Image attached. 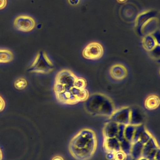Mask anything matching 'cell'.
<instances>
[{"instance_id": "cell-1", "label": "cell", "mask_w": 160, "mask_h": 160, "mask_svg": "<svg viewBox=\"0 0 160 160\" xmlns=\"http://www.w3.org/2000/svg\"><path fill=\"white\" fill-rule=\"evenodd\" d=\"M97 146V139L95 132L90 129H83L71 139L69 151L76 159L88 160L95 154Z\"/></svg>"}, {"instance_id": "cell-2", "label": "cell", "mask_w": 160, "mask_h": 160, "mask_svg": "<svg viewBox=\"0 0 160 160\" xmlns=\"http://www.w3.org/2000/svg\"><path fill=\"white\" fill-rule=\"evenodd\" d=\"M85 102V111L92 115L110 118L116 110L112 100L101 93L90 95Z\"/></svg>"}, {"instance_id": "cell-3", "label": "cell", "mask_w": 160, "mask_h": 160, "mask_svg": "<svg viewBox=\"0 0 160 160\" xmlns=\"http://www.w3.org/2000/svg\"><path fill=\"white\" fill-rule=\"evenodd\" d=\"M54 69V65L47 53L40 51L36 54L28 68V72L39 74H48Z\"/></svg>"}, {"instance_id": "cell-4", "label": "cell", "mask_w": 160, "mask_h": 160, "mask_svg": "<svg viewBox=\"0 0 160 160\" xmlns=\"http://www.w3.org/2000/svg\"><path fill=\"white\" fill-rule=\"evenodd\" d=\"M104 53L103 46L98 42H93L88 44L84 49L82 55L88 60H98L101 59Z\"/></svg>"}, {"instance_id": "cell-5", "label": "cell", "mask_w": 160, "mask_h": 160, "mask_svg": "<svg viewBox=\"0 0 160 160\" xmlns=\"http://www.w3.org/2000/svg\"><path fill=\"white\" fill-rule=\"evenodd\" d=\"M15 29L19 32H27L33 31L36 26L35 20L28 15L18 16L13 22Z\"/></svg>"}, {"instance_id": "cell-6", "label": "cell", "mask_w": 160, "mask_h": 160, "mask_svg": "<svg viewBox=\"0 0 160 160\" xmlns=\"http://www.w3.org/2000/svg\"><path fill=\"white\" fill-rule=\"evenodd\" d=\"M131 108L124 107L116 110L110 117V120L118 124L127 125L130 123Z\"/></svg>"}, {"instance_id": "cell-7", "label": "cell", "mask_w": 160, "mask_h": 160, "mask_svg": "<svg viewBox=\"0 0 160 160\" xmlns=\"http://www.w3.org/2000/svg\"><path fill=\"white\" fill-rule=\"evenodd\" d=\"M159 150V147L157 141L152 136L150 140L144 145L142 158L147 160L152 159Z\"/></svg>"}, {"instance_id": "cell-8", "label": "cell", "mask_w": 160, "mask_h": 160, "mask_svg": "<svg viewBox=\"0 0 160 160\" xmlns=\"http://www.w3.org/2000/svg\"><path fill=\"white\" fill-rule=\"evenodd\" d=\"M110 75L113 80L121 81L126 78L127 76V69L124 65L116 64L110 68Z\"/></svg>"}, {"instance_id": "cell-9", "label": "cell", "mask_w": 160, "mask_h": 160, "mask_svg": "<svg viewBox=\"0 0 160 160\" xmlns=\"http://www.w3.org/2000/svg\"><path fill=\"white\" fill-rule=\"evenodd\" d=\"M119 129V124L110 121L105 124L103 129V134L105 139L116 137Z\"/></svg>"}, {"instance_id": "cell-10", "label": "cell", "mask_w": 160, "mask_h": 160, "mask_svg": "<svg viewBox=\"0 0 160 160\" xmlns=\"http://www.w3.org/2000/svg\"><path fill=\"white\" fill-rule=\"evenodd\" d=\"M105 147L106 150L112 153L121 151L120 142L116 137L105 139Z\"/></svg>"}, {"instance_id": "cell-11", "label": "cell", "mask_w": 160, "mask_h": 160, "mask_svg": "<svg viewBox=\"0 0 160 160\" xmlns=\"http://www.w3.org/2000/svg\"><path fill=\"white\" fill-rule=\"evenodd\" d=\"M144 104L147 110H156L160 105L159 97L157 95H150L146 99Z\"/></svg>"}, {"instance_id": "cell-12", "label": "cell", "mask_w": 160, "mask_h": 160, "mask_svg": "<svg viewBox=\"0 0 160 160\" xmlns=\"http://www.w3.org/2000/svg\"><path fill=\"white\" fill-rule=\"evenodd\" d=\"M142 44L145 49L148 52H152L157 46H160L157 40L152 36L145 37L143 39Z\"/></svg>"}, {"instance_id": "cell-13", "label": "cell", "mask_w": 160, "mask_h": 160, "mask_svg": "<svg viewBox=\"0 0 160 160\" xmlns=\"http://www.w3.org/2000/svg\"><path fill=\"white\" fill-rule=\"evenodd\" d=\"M144 144L138 142L132 143L130 155L134 160H137L142 158Z\"/></svg>"}, {"instance_id": "cell-14", "label": "cell", "mask_w": 160, "mask_h": 160, "mask_svg": "<svg viewBox=\"0 0 160 160\" xmlns=\"http://www.w3.org/2000/svg\"><path fill=\"white\" fill-rule=\"evenodd\" d=\"M71 91L79 102L85 101L89 96V92L86 88H79L73 86Z\"/></svg>"}, {"instance_id": "cell-15", "label": "cell", "mask_w": 160, "mask_h": 160, "mask_svg": "<svg viewBox=\"0 0 160 160\" xmlns=\"http://www.w3.org/2000/svg\"><path fill=\"white\" fill-rule=\"evenodd\" d=\"M14 59V54L10 50L0 48V64L8 63Z\"/></svg>"}, {"instance_id": "cell-16", "label": "cell", "mask_w": 160, "mask_h": 160, "mask_svg": "<svg viewBox=\"0 0 160 160\" xmlns=\"http://www.w3.org/2000/svg\"><path fill=\"white\" fill-rule=\"evenodd\" d=\"M143 117L142 115L137 109H132L131 113L130 123L131 125L134 126H138V125L142 124Z\"/></svg>"}, {"instance_id": "cell-17", "label": "cell", "mask_w": 160, "mask_h": 160, "mask_svg": "<svg viewBox=\"0 0 160 160\" xmlns=\"http://www.w3.org/2000/svg\"><path fill=\"white\" fill-rule=\"evenodd\" d=\"M135 127L136 126L131 125V124L126 125L125 127V131H124V138L127 141L131 143H132Z\"/></svg>"}, {"instance_id": "cell-18", "label": "cell", "mask_w": 160, "mask_h": 160, "mask_svg": "<svg viewBox=\"0 0 160 160\" xmlns=\"http://www.w3.org/2000/svg\"><path fill=\"white\" fill-rule=\"evenodd\" d=\"M27 85L28 82L27 80L23 77L18 78L14 82V87L18 90H23L27 87Z\"/></svg>"}, {"instance_id": "cell-19", "label": "cell", "mask_w": 160, "mask_h": 160, "mask_svg": "<svg viewBox=\"0 0 160 160\" xmlns=\"http://www.w3.org/2000/svg\"><path fill=\"white\" fill-rule=\"evenodd\" d=\"M132 146V143L128 142L125 139L120 142L121 150L126 155L130 154Z\"/></svg>"}, {"instance_id": "cell-20", "label": "cell", "mask_w": 160, "mask_h": 160, "mask_svg": "<svg viewBox=\"0 0 160 160\" xmlns=\"http://www.w3.org/2000/svg\"><path fill=\"white\" fill-rule=\"evenodd\" d=\"M152 135L150 133L146 128H144L142 132L141 133V136H140V139H139V142H141V143L144 145L147 142L150 138L152 137Z\"/></svg>"}, {"instance_id": "cell-21", "label": "cell", "mask_w": 160, "mask_h": 160, "mask_svg": "<svg viewBox=\"0 0 160 160\" xmlns=\"http://www.w3.org/2000/svg\"><path fill=\"white\" fill-rule=\"evenodd\" d=\"M74 86L79 88H85L86 81L83 78H77L74 83Z\"/></svg>"}, {"instance_id": "cell-22", "label": "cell", "mask_w": 160, "mask_h": 160, "mask_svg": "<svg viewBox=\"0 0 160 160\" xmlns=\"http://www.w3.org/2000/svg\"><path fill=\"white\" fill-rule=\"evenodd\" d=\"M126 156V155L121 150L115 153L114 158L115 160H125Z\"/></svg>"}, {"instance_id": "cell-23", "label": "cell", "mask_w": 160, "mask_h": 160, "mask_svg": "<svg viewBox=\"0 0 160 160\" xmlns=\"http://www.w3.org/2000/svg\"><path fill=\"white\" fill-rule=\"evenodd\" d=\"M6 106L5 101L2 96L0 95V112H3Z\"/></svg>"}, {"instance_id": "cell-24", "label": "cell", "mask_w": 160, "mask_h": 160, "mask_svg": "<svg viewBox=\"0 0 160 160\" xmlns=\"http://www.w3.org/2000/svg\"><path fill=\"white\" fill-rule=\"evenodd\" d=\"M7 4V0H0V10L4 9Z\"/></svg>"}, {"instance_id": "cell-25", "label": "cell", "mask_w": 160, "mask_h": 160, "mask_svg": "<svg viewBox=\"0 0 160 160\" xmlns=\"http://www.w3.org/2000/svg\"><path fill=\"white\" fill-rule=\"evenodd\" d=\"M52 160H65L63 157L60 156H56L54 157Z\"/></svg>"}, {"instance_id": "cell-26", "label": "cell", "mask_w": 160, "mask_h": 160, "mask_svg": "<svg viewBox=\"0 0 160 160\" xmlns=\"http://www.w3.org/2000/svg\"><path fill=\"white\" fill-rule=\"evenodd\" d=\"M3 158V154H2V150L0 149V160H2Z\"/></svg>"}, {"instance_id": "cell-27", "label": "cell", "mask_w": 160, "mask_h": 160, "mask_svg": "<svg viewBox=\"0 0 160 160\" xmlns=\"http://www.w3.org/2000/svg\"><path fill=\"white\" fill-rule=\"evenodd\" d=\"M137 160H148L147 159L143 158H141Z\"/></svg>"}]
</instances>
